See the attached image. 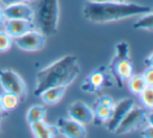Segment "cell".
Returning <instances> with one entry per match:
<instances>
[{
	"mask_svg": "<svg viewBox=\"0 0 153 138\" xmlns=\"http://www.w3.org/2000/svg\"><path fill=\"white\" fill-rule=\"evenodd\" d=\"M68 117L86 125L94 121V110L84 102H74L68 107Z\"/></svg>",
	"mask_w": 153,
	"mask_h": 138,
	"instance_id": "8fae6325",
	"label": "cell"
},
{
	"mask_svg": "<svg viewBox=\"0 0 153 138\" xmlns=\"http://www.w3.org/2000/svg\"><path fill=\"white\" fill-rule=\"evenodd\" d=\"M107 67H108L109 71L112 75L115 84L120 88L123 87L124 82H127V80L132 75H134L133 64L130 61L129 58L120 60V61L114 62V63H110Z\"/></svg>",
	"mask_w": 153,
	"mask_h": 138,
	"instance_id": "9c48e42d",
	"label": "cell"
},
{
	"mask_svg": "<svg viewBox=\"0 0 153 138\" xmlns=\"http://www.w3.org/2000/svg\"><path fill=\"white\" fill-rule=\"evenodd\" d=\"M152 12L149 5L128 2H113L110 0L101 2H85L82 9L83 17L92 23H108L126 18L136 17Z\"/></svg>",
	"mask_w": 153,
	"mask_h": 138,
	"instance_id": "7a4b0ae2",
	"label": "cell"
},
{
	"mask_svg": "<svg viewBox=\"0 0 153 138\" xmlns=\"http://www.w3.org/2000/svg\"><path fill=\"white\" fill-rule=\"evenodd\" d=\"M127 86L129 91L134 95H138L148 86L143 75H132L127 80Z\"/></svg>",
	"mask_w": 153,
	"mask_h": 138,
	"instance_id": "e0dca14e",
	"label": "cell"
},
{
	"mask_svg": "<svg viewBox=\"0 0 153 138\" xmlns=\"http://www.w3.org/2000/svg\"><path fill=\"white\" fill-rule=\"evenodd\" d=\"M66 86H55L46 89L40 95L41 100L46 105H56L63 98L66 92Z\"/></svg>",
	"mask_w": 153,
	"mask_h": 138,
	"instance_id": "9a60e30c",
	"label": "cell"
},
{
	"mask_svg": "<svg viewBox=\"0 0 153 138\" xmlns=\"http://www.w3.org/2000/svg\"><path fill=\"white\" fill-rule=\"evenodd\" d=\"M140 102H142L144 108L148 110H152L153 108V86L148 85L140 94Z\"/></svg>",
	"mask_w": 153,
	"mask_h": 138,
	"instance_id": "7402d4cb",
	"label": "cell"
},
{
	"mask_svg": "<svg viewBox=\"0 0 153 138\" xmlns=\"http://www.w3.org/2000/svg\"><path fill=\"white\" fill-rule=\"evenodd\" d=\"M113 107V106H112ZM112 107L110 106H94V121L92 123L96 125H104L108 121L109 117L112 112Z\"/></svg>",
	"mask_w": 153,
	"mask_h": 138,
	"instance_id": "2e32d148",
	"label": "cell"
},
{
	"mask_svg": "<svg viewBox=\"0 0 153 138\" xmlns=\"http://www.w3.org/2000/svg\"><path fill=\"white\" fill-rule=\"evenodd\" d=\"M13 38L4 30H0V52H7L12 48Z\"/></svg>",
	"mask_w": 153,
	"mask_h": 138,
	"instance_id": "603a6c76",
	"label": "cell"
},
{
	"mask_svg": "<svg viewBox=\"0 0 153 138\" xmlns=\"http://www.w3.org/2000/svg\"><path fill=\"white\" fill-rule=\"evenodd\" d=\"M57 127L60 135L67 138H84L87 136V131L84 125L71 118L60 117L57 121Z\"/></svg>",
	"mask_w": 153,
	"mask_h": 138,
	"instance_id": "30bf717a",
	"label": "cell"
},
{
	"mask_svg": "<svg viewBox=\"0 0 153 138\" xmlns=\"http://www.w3.org/2000/svg\"><path fill=\"white\" fill-rule=\"evenodd\" d=\"M0 85L3 91L17 94L23 98L27 94V88L23 79L12 69L0 68Z\"/></svg>",
	"mask_w": 153,
	"mask_h": 138,
	"instance_id": "8992f818",
	"label": "cell"
},
{
	"mask_svg": "<svg viewBox=\"0 0 153 138\" xmlns=\"http://www.w3.org/2000/svg\"><path fill=\"white\" fill-rule=\"evenodd\" d=\"M88 1H92V2H101V1H106V0H88Z\"/></svg>",
	"mask_w": 153,
	"mask_h": 138,
	"instance_id": "1f68e13d",
	"label": "cell"
},
{
	"mask_svg": "<svg viewBox=\"0 0 153 138\" xmlns=\"http://www.w3.org/2000/svg\"><path fill=\"white\" fill-rule=\"evenodd\" d=\"M33 135L36 138H53L60 135L57 125H51L45 123L44 119L30 123Z\"/></svg>",
	"mask_w": 153,
	"mask_h": 138,
	"instance_id": "5bb4252c",
	"label": "cell"
},
{
	"mask_svg": "<svg viewBox=\"0 0 153 138\" xmlns=\"http://www.w3.org/2000/svg\"><path fill=\"white\" fill-rule=\"evenodd\" d=\"M16 46L24 51H38L44 48L46 44V37L39 30H34L14 38Z\"/></svg>",
	"mask_w": 153,
	"mask_h": 138,
	"instance_id": "52a82bcc",
	"label": "cell"
},
{
	"mask_svg": "<svg viewBox=\"0 0 153 138\" xmlns=\"http://www.w3.org/2000/svg\"><path fill=\"white\" fill-rule=\"evenodd\" d=\"M4 30L12 37L17 38L30 30H36V26L33 20H24V19H5L3 23Z\"/></svg>",
	"mask_w": 153,
	"mask_h": 138,
	"instance_id": "7c38bea8",
	"label": "cell"
},
{
	"mask_svg": "<svg viewBox=\"0 0 153 138\" xmlns=\"http://www.w3.org/2000/svg\"><path fill=\"white\" fill-rule=\"evenodd\" d=\"M152 58H153V52H151L150 55H148L147 58H145V65L148 67H153V62H152Z\"/></svg>",
	"mask_w": 153,
	"mask_h": 138,
	"instance_id": "4316f807",
	"label": "cell"
},
{
	"mask_svg": "<svg viewBox=\"0 0 153 138\" xmlns=\"http://www.w3.org/2000/svg\"><path fill=\"white\" fill-rule=\"evenodd\" d=\"M79 60L76 55H67L57 60L35 75L34 95L40 97L43 91L55 86H69L79 77Z\"/></svg>",
	"mask_w": 153,
	"mask_h": 138,
	"instance_id": "6da1fadb",
	"label": "cell"
},
{
	"mask_svg": "<svg viewBox=\"0 0 153 138\" xmlns=\"http://www.w3.org/2000/svg\"><path fill=\"white\" fill-rule=\"evenodd\" d=\"M60 20L59 0H39L34 10V21L36 30L45 37L53 36L58 32Z\"/></svg>",
	"mask_w": 153,
	"mask_h": 138,
	"instance_id": "3957f363",
	"label": "cell"
},
{
	"mask_svg": "<svg viewBox=\"0 0 153 138\" xmlns=\"http://www.w3.org/2000/svg\"><path fill=\"white\" fill-rule=\"evenodd\" d=\"M4 112V109L2 107V103H1V98H0V114H2Z\"/></svg>",
	"mask_w": 153,
	"mask_h": 138,
	"instance_id": "f546056e",
	"label": "cell"
},
{
	"mask_svg": "<svg viewBox=\"0 0 153 138\" xmlns=\"http://www.w3.org/2000/svg\"><path fill=\"white\" fill-rule=\"evenodd\" d=\"M143 77H144L145 81L148 85L153 86V67H148L145 70V72L143 73Z\"/></svg>",
	"mask_w": 153,
	"mask_h": 138,
	"instance_id": "d4e9b609",
	"label": "cell"
},
{
	"mask_svg": "<svg viewBox=\"0 0 153 138\" xmlns=\"http://www.w3.org/2000/svg\"><path fill=\"white\" fill-rule=\"evenodd\" d=\"M0 2H2V4H4L5 7H7V5H11V4H14V3L20 2V0H0Z\"/></svg>",
	"mask_w": 153,
	"mask_h": 138,
	"instance_id": "83f0119b",
	"label": "cell"
},
{
	"mask_svg": "<svg viewBox=\"0 0 153 138\" xmlns=\"http://www.w3.org/2000/svg\"><path fill=\"white\" fill-rule=\"evenodd\" d=\"M142 136L145 138H152L153 137V127L152 125H145L144 130L142 132Z\"/></svg>",
	"mask_w": 153,
	"mask_h": 138,
	"instance_id": "484cf974",
	"label": "cell"
},
{
	"mask_svg": "<svg viewBox=\"0 0 153 138\" xmlns=\"http://www.w3.org/2000/svg\"><path fill=\"white\" fill-rule=\"evenodd\" d=\"M0 98H1V103H2V107L4 111L14 110L21 100L20 96H18L17 94L5 91H3V93L0 95Z\"/></svg>",
	"mask_w": 153,
	"mask_h": 138,
	"instance_id": "ac0fdd59",
	"label": "cell"
},
{
	"mask_svg": "<svg viewBox=\"0 0 153 138\" xmlns=\"http://www.w3.org/2000/svg\"><path fill=\"white\" fill-rule=\"evenodd\" d=\"M115 84L112 75L107 66H101L97 68L88 75V77L82 83V91L91 94H99L105 87H111Z\"/></svg>",
	"mask_w": 153,
	"mask_h": 138,
	"instance_id": "5b68a950",
	"label": "cell"
},
{
	"mask_svg": "<svg viewBox=\"0 0 153 138\" xmlns=\"http://www.w3.org/2000/svg\"><path fill=\"white\" fill-rule=\"evenodd\" d=\"M134 30H153V14L150 13L140 15V18L136 22L133 23Z\"/></svg>",
	"mask_w": 153,
	"mask_h": 138,
	"instance_id": "ffe728a7",
	"label": "cell"
},
{
	"mask_svg": "<svg viewBox=\"0 0 153 138\" xmlns=\"http://www.w3.org/2000/svg\"><path fill=\"white\" fill-rule=\"evenodd\" d=\"M129 53H130V48H129L128 43L119 42L115 45L114 55H113V58L111 59L110 63H114V62H117L123 59H128V58H129Z\"/></svg>",
	"mask_w": 153,
	"mask_h": 138,
	"instance_id": "44dd1931",
	"label": "cell"
},
{
	"mask_svg": "<svg viewBox=\"0 0 153 138\" xmlns=\"http://www.w3.org/2000/svg\"><path fill=\"white\" fill-rule=\"evenodd\" d=\"M0 128H1V125H0Z\"/></svg>",
	"mask_w": 153,
	"mask_h": 138,
	"instance_id": "836d02e7",
	"label": "cell"
},
{
	"mask_svg": "<svg viewBox=\"0 0 153 138\" xmlns=\"http://www.w3.org/2000/svg\"><path fill=\"white\" fill-rule=\"evenodd\" d=\"M134 105V100L131 98H124L119 100L117 103H114L112 107V112L107 121V131L109 133H114L117 128L121 123V121L124 119V117L127 115V113L131 110V108Z\"/></svg>",
	"mask_w": 153,
	"mask_h": 138,
	"instance_id": "ba28073f",
	"label": "cell"
},
{
	"mask_svg": "<svg viewBox=\"0 0 153 138\" xmlns=\"http://www.w3.org/2000/svg\"><path fill=\"white\" fill-rule=\"evenodd\" d=\"M45 116H46V110H45L44 107L41 106V105H35L27 110L26 120H27L28 123H35V121L42 120V119L45 118Z\"/></svg>",
	"mask_w": 153,
	"mask_h": 138,
	"instance_id": "d6986e66",
	"label": "cell"
},
{
	"mask_svg": "<svg viewBox=\"0 0 153 138\" xmlns=\"http://www.w3.org/2000/svg\"><path fill=\"white\" fill-rule=\"evenodd\" d=\"M4 21H5V18H4V15H3V9L0 7V26L3 25Z\"/></svg>",
	"mask_w": 153,
	"mask_h": 138,
	"instance_id": "f1b7e54d",
	"label": "cell"
},
{
	"mask_svg": "<svg viewBox=\"0 0 153 138\" xmlns=\"http://www.w3.org/2000/svg\"><path fill=\"white\" fill-rule=\"evenodd\" d=\"M3 15L5 19H34V9L25 2H17L7 5L3 9Z\"/></svg>",
	"mask_w": 153,
	"mask_h": 138,
	"instance_id": "4fadbf2b",
	"label": "cell"
},
{
	"mask_svg": "<svg viewBox=\"0 0 153 138\" xmlns=\"http://www.w3.org/2000/svg\"><path fill=\"white\" fill-rule=\"evenodd\" d=\"M110 1H113V2H126L127 0H110Z\"/></svg>",
	"mask_w": 153,
	"mask_h": 138,
	"instance_id": "4dcf8cb0",
	"label": "cell"
},
{
	"mask_svg": "<svg viewBox=\"0 0 153 138\" xmlns=\"http://www.w3.org/2000/svg\"><path fill=\"white\" fill-rule=\"evenodd\" d=\"M98 105H101V106H110V107H112L113 105H114V100H113V98L111 97L110 95L99 93L94 106H98Z\"/></svg>",
	"mask_w": 153,
	"mask_h": 138,
	"instance_id": "cb8c5ba5",
	"label": "cell"
},
{
	"mask_svg": "<svg viewBox=\"0 0 153 138\" xmlns=\"http://www.w3.org/2000/svg\"><path fill=\"white\" fill-rule=\"evenodd\" d=\"M152 110L146 108L133 106L131 110L127 113L124 119L121 121L119 127L117 128L114 134L117 135H125L131 133L140 128H144L147 123L152 125Z\"/></svg>",
	"mask_w": 153,
	"mask_h": 138,
	"instance_id": "277c9868",
	"label": "cell"
},
{
	"mask_svg": "<svg viewBox=\"0 0 153 138\" xmlns=\"http://www.w3.org/2000/svg\"><path fill=\"white\" fill-rule=\"evenodd\" d=\"M21 2H25V3H27V2H30V1H33V0H20Z\"/></svg>",
	"mask_w": 153,
	"mask_h": 138,
	"instance_id": "d6a6232c",
	"label": "cell"
}]
</instances>
